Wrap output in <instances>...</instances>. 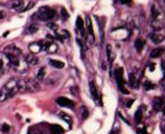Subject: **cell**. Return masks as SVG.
I'll use <instances>...</instances> for the list:
<instances>
[{
    "label": "cell",
    "instance_id": "6da1fadb",
    "mask_svg": "<svg viewBox=\"0 0 165 134\" xmlns=\"http://www.w3.org/2000/svg\"><path fill=\"white\" fill-rule=\"evenodd\" d=\"M20 92L19 90V79H11L5 84L0 90V102H4L11 99L15 95Z\"/></svg>",
    "mask_w": 165,
    "mask_h": 134
},
{
    "label": "cell",
    "instance_id": "7a4b0ae2",
    "mask_svg": "<svg viewBox=\"0 0 165 134\" xmlns=\"http://www.w3.org/2000/svg\"><path fill=\"white\" fill-rule=\"evenodd\" d=\"M152 14V20H150V26L153 27L154 31H160L164 27V21H163V15L155 6H152L150 9Z\"/></svg>",
    "mask_w": 165,
    "mask_h": 134
},
{
    "label": "cell",
    "instance_id": "3957f363",
    "mask_svg": "<svg viewBox=\"0 0 165 134\" xmlns=\"http://www.w3.org/2000/svg\"><path fill=\"white\" fill-rule=\"evenodd\" d=\"M40 89L37 80L33 79H19V90L26 92H35Z\"/></svg>",
    "mask_w": 165,
    "mask_h": 134
},
{
    "label": "cell",
    "instance_id": "277c9868",
    "mask_svg": "<svg viewBox=\"0 0 165 134\" xmlns=\"http://www.w3.org/2000/svg\"><path fill=\"white\" fill-rule=\"evenodd\" d=\"M55 15L57 12L54 9H51L49 6H42L33 15V17H38V20H41V21H51L55 17Z\"/></svg>",
    "mask_w": 165,
    "mask_h": 134
},
{
    "label": "cell",
    "instance_id": "5b68a950",
    "mask_svg": "<svg viewBox=\"0 0 165 134\" xmlns=\"http://www.w3.org/2000/svg\"><path fill=\"white\" fill-rule=\"evenodd\" d=\"M115 78H116L117 85H118V90H120L122 94L128 95V92L130 91L125 89V81H123V69L120 68V66L115 69Z\"/></svg>",
    "mask_w": 165,
    "mask_h": 134
},
{
    "label": "cell",
    "instance_id": "8992f818",
    "mask_svg": "<svg viewBox=\"0 0 165 134\" xmlns=\"http://www.w3.org/2000/svg\"><path fill=\"white\" fill-rule=\"evenodd\" d=\"M55 102L58 104L60 107H67V108H70V110H74V107H75V104H74V101H71L69 99H67V97H58V99L55 100Z\"/></svg>",
    "mask_w": 165,
    "mask_h": 134
},
{
    "label": "cell",
    "instance_id": "52a82bcc",
    "mask_svg": "<svg viewBox=\"0 0 165 134\" xmlns=\"http://www.w3.org/2000/svg\"><path fill=\"white\" fill-rule=\"evenodd\" d=\"M8 68H10V63L6 58V55L1 53L0 54V78L4 75V73L8 70Z\"/></svg>",
    "mask_w": 165,
    "mask_h": 134
},
{
    "label": "cell",
    "instance_id": "ba28073f",
    "mask_svg": "<svg viewBox=\"0 0 165 134\" xmlns=\"http://www.w3.org/2000/svg\"><path fill=\"white\" fill-rule=\"evenodd\" d=\"M5 55H22V52L21 49L15 47V46H6V47L4 48V52H3Z\"/></svg>",
    "mask_w": 165,
    "mask_h": 134
},
{
    "label": "cell",
    "instance_id": "9c48e42d",
    "mask_svg": "<svg viewBox=\"0 0 165 134\" xmlns=\"http://www.w3.org/2000/svg\"><path fill=\"white\" fill-rule=\"evenodd\" d=\"M42 49H44L47 53H55L57 49H58V47H57V44L53 43V42H44V41H42Z\"/></svg>",
    "mask_w": 165,
    "mask_h": 134
},
{
    "label": "cell",
    "instance_id": "30bf717a",
    "mask_svg": "<svg viewBox=\"0 0 165 134\" xmlns=\"http://www.w3.org/2000/svg\"><path fill=\"white\" fill-rule=\"evenodd\" d=\"M89 86H90V92H91V96H92V99H94V101H99L100 105L102 106V100H100V95H99V92H97L95 82L94 81H90L89 82Z\"/></svg>",
    "mask_w": 165,
    "mask_h": 134
},
{
    "label": "cell",
    "instance_id": "8fae6325",
    "mask_svg": "<svg viewBox=\"0 0 165 134\" xmlns=\"http://www.w3.org/2000/svg\"><path fill=\"white\" fill-rule=\"evenodd\" d=\"M86 30H87V36L91 43H94L95 41V35H94V30H92V25H91V19L87 16L86 17Z\"/></svg>",
    "mask_w": 165,
    "mask_h": 134
},
{
    "label": "cell",
    "instance_id": "7c38bea8",
    "mask_svg": "<svg viewBox=\"0 0 165 134\" xmlns=\"http://www.w3.org/2000/svg\"><path fill=\"white\" fill-rule=\"evenodd\" d=\"M10 8L21 12L24 9V0H11L10 1Z\"/></svg>",
    "mask_w": 165,
    "mask_h": 134
},
{
    "label": "cell",
    "instance_id": "4fadbf2b",
    "mask_svg": "<svg viewBox=\"0 0 165 134\" xmlns=\"http://www.w3.org/2000/svg\"><path fill=\"white\" fill-rule=\"evenodd\" d=\"M28 49L31 53H38L42 50V41L41 42H33L28 46Z\"/></svg>",
    "mask_w": 165,
    "mask_h": 134
},
{
    "label": "cell",
    "instance_id": "5bb4252c",
    "mask_svg": "<svg viewBox=\"0 0 165 134\" xmlns=\"http://www.w3.org/2000/svg\"><path fill=\"white\" fill-rule=\"evenodd\" d=\"M153 106H154V110L157 112L158 111H162L163 107H164V99L163 97H155L153 101Z\"/></svg>",
    "mask_w": 165,
    "mask_h": 134
},
{
    "label": "cell",
    "instance_id": "9a60e30c",
    "mask_svg": "<svg viewBox=\"0 0 165 134\" xmlns=\"http://www.w3.org/2000/svg\"><path fill=\"white\" fill-rule=\"evenodd\" d=\"M76 31L81 35V36H85V28H84V21H82V19L80 16L76 17Z\"/></svg>",
    "mask_w": 165,
    "mask_h": 134
},
{
    "label": "cell",
    "instance_id": "2e32d148",
    "mask_svg": "<svg viewBox=\"0 0 165 134\" xmlns=\"http://www.w3.org/2000/svg\"><path fill=\"white\" fill-rule=\"evenodd\" d=\"M149 38H150L152 42H153V43H155V44L162 43L163 41H164L163 35H159V33H155V32H153V33L149 35Z\"/></svg>",
    "mask_w": 165,
    "mask_h": 134
},
{
    "label": "cell",
    "instance_id": "e0dca14e",
    "mask_svg": "<svg viewBox=\"0 0 165 134\" xmlns=\"http://www.w3.org/2000/svg\"><path fill=\"white\" fill-rule=\"evenodd\" d=\"M25 60H26L27 65H36L38 63V58H36V57L33 54H28L25 57Z\"/></svg>",
    "mask_w": 165,
    "mask_h": 134
},
{
    "label": "cell",
    "instance_id": "ac0fdd59",
    "mask_svg": "<svg viewBox=\"0 0 165 134\" xmlns=\"http://www.w3.org/2000/svg\"><path fill=\"white\" fill-rule=\"evenodd\" d=\"M49 64L55 69H63L64 68V63L60 60H55V59H49Z\"/></svg>",
    "mask_w": 165,
    "mask_h": 134
},
{
    "label": "cell",
    "instance_id": "d6986e66",
    "mask_svg": "<svg viewBox=\"0 0 165 134\" xmlns=\"http://www.w3.org/2000/svg\"><path fill=\"white\" fill-rule=\"evenodd\" d=\"M164 52V49L162 47H158V48H154L152 50V53H150V58H159V57H162Z\"/></svg>",
    "mask_w": 165,
    "mask_h": 134
},
{
    "label": "cell",
    "instance_id": "ffe728a7",
    "mask_svg": "<svg viewBox=\"0 0 165 134\" xmlns=\"http://www.w3.org/2000/svg\"><path fill=\"white\" fill-rule=\"evenodd\" d=\"M49 131L52 132V134H62L64 131H63V128H62L60 126H57V124H52V126H49Z\"/></svg>",
    "mask_w": 165,
    "mask_h": 134
},
{
    "label": "cell",
    "instance_id": "44dd1931",
    "mask_svg": "<svg viewBox=\"0 0 165 134\" xmlns=\"http://www.w3.org/2000/svg\"><path fill=\"white\" fill-rule=\"evenodd\" d=\"M130 84L132 85V87H134V89H137L138 86V81H137V76L134 73H131L130 74Z\"/></svg>",
    "mask_w": 165,
    "mask_h": 134
},
{
    "label": "cell",
    "instance_id": "7402d4cb",
    "mask_svg": "<svg viewBox=\"0 0 165 134\" xmlns=\"http://www.w3.org/2000/svg\"><path fill=\"white\" fill-rule=\"evenodd\" d=\"M37 31H38V26H37V25H30V26H27V28L25 30V33L32 35V33H36Z\"/></svg>",
    "mask_w": 165,
    "mask_h": 134
},
{
    "label": "cell",
    "instance_id": "603a6c76",
    "mask_svg": "<svg viewBox=\"0 0 165 134\" xmlns=\"http://www.w3.org/2000/svg\"><path fill=\"white\" fill-rule=\"evenodd\" d=\"M143 47H144V41H142L141 38L136 39V42H134V48L137 49V52H141V50L143 49Z\"/></svg>",
    "mask_w": 165,
    "mask_h": 134
},
{
    "label": "cell",
    "instance_id": "cb8c5ba5",
    "mask_svg": "<svg viewBox=\"0 0 165 134\" xmlns=\"http://www.w3.org/2000/svg\"><path fill=\"white\" fill-rule=\"evenodd\" d=\"M44 74H46V69L43 68H40V70L37 71V75H36V80H43L44 79Z\"/></svg>",
    "mask_w": 165,
    "mask_h": 134
},
{
    "label": "cell",
    "instance_id": "d4e9b609",
    "mask_svg": "<svg viewBox=\"0 0 165 134\" xmlns=\"http://www.w3.org/2000/svg\"><path fill=\"white\" fill-rule=\"evenodd\" d=\"M142 117H143V115H142V107H141V108H138L137 112L134 113V121H136V123H141Z\"/></svg>",
    "mask_w": 165,
    "mask_h": 134
},
{
    "label": "cell",
    "instance_id": "484cf974",
    "mask_svg": "<svg viewBox=\"0 0 165 134\" xmlns=\"http://www.w3.org/2000/svg\"><path fill=\"white\" fill-rule=\"evenodd\" d=\"M62 119H64L68 124H71V118H70V116H68L67 113H64V112H59V115H58Z\"/></svg>",
    "mask_w": 165,
    "mask_h": 134
},
{
    "label": "cell",
    "instance_id": "4316f807",
    "mask_svg": "<svg viewBox=\"0 0 165 134\" xmlns=\"http://www.w3.org/2000/svg\"><path fill=\"white\" fill-rule=\"evenodd\" d=\"M106 53H107V59H109V63L112 64V61H113V54L111 52V46H107V47H106Z\"/></svg>",
    "mask_w": 165,
    "mask_h": 134
},
{
    "label": "cell",
    "instance_id": "83f0119b",
    "mask_svg": "<svg viewBox=\"0 0 165 134\" xmlns=\"http://www.w3.org/2000/svg\"><path fill=\"white\" fill-rule=\"evenodd\" d=\"M60 15H62V19H63V21H67V20H68V17H69V15H68V12H67V10H65L64 8L60 9Z\"/></svg>",
    "mask_w": 165,
    "mask_h": 134
},
{
    "label": "cell",
    "instance_id": "f1b7e54d",
    "mask_svg": "<svg viewBox=\"0 0 165 134\" xmlns=\"http://www.w3.org/2000/svg\"><path fill=\"white\" fill-rule=\"evenodd\" d=\"M154 87H155V85H154L153 82H150V81L144 82V89H146V90H150V89H154Z\"/></svg>",
    "mask_w": 165,
    "mask_h": 134
},
{
    "label": "cell",
    "instance_id": "f546056e",
    "mask_svg": "<svg viewBox=\"0 0 165 134\" xmlns=\"http://www.w3.org/2000/svg\"><path fill=\"white\" fill-rule=\"evenodd\" d=\"M0 129H1L4 133H9L10 132V126L6 124V123H3V124L0 126Z\"/></svg>",
    "mask_w": 165,
    "mask_h": 134
},
{
    "label": "cell",
    "instance_id": "4dcf8cb0",
    "mask_svg": "<svg viewBox=\"0 0 165 134\" xmlns=\"http://www.w3.org/2000/svg\"><path fill=\"white\" fill-rule=\"evenodd\" d=\"M87 117H89V111L85 106H82V119H86Z\"/></svg>",
    "mask_w": 165,
    "mask_h": 134
},
{
    "label": "cell",
    "instance_id": "1f68e13d",
    "mask_svg": "<svg viewBox=\"0 0 165 134\" xmlns=\"http://www.w3.org/2000/svg\"><path fill=\"white\" fill-rule=\"evenodd\" d=\"M160 66H162V70H163V74H164V78L163 79H165V61L164 60L160 61Z\"/></svg>",
    "mask_w": 165,
    "mask_h": 134
},
{
    "label": "cell",
    "instance_id": "d6a6232c",
    "mask_svg": "<svg viewBox=\"0 0 165 134\" xmlns=\"http://www.w3.org/2000/svg\"><path fill=\"white\" fill-rule=\"evenodd\" d=\"M33 5H35V3H30V4L27 5V6H26V8H25V9H22V11H21V12H24V11H27V10H30L31 8H32V6H33Z\"/></svg>",
    "mask_w": 165,
    "mask_h": 134
},
{
    "label": "cell",
    "instance_id": "836d02e7",
    "mask_svg": "<svg viewBox=\"0 0 165 134\" xmlns=\"http://www.w3.org/2000/svg\"><path fill=\"white\" fill-rule=\"evenodd\" d=\"M137 133L138 134H147V131H146V128H142V129H141V128H139V129H137Z\"/></svg>",
    "mask_w": 165,
    "mask_h": 134
},
{
    "label": "cell",
    "instance_id": "e575fe53",
    "mask_svg": "<svg viewBox=\"0 0 165 134\" xmlns=\"http://www.w3.org/2000/svg\"><path fill=\"white\" fill-rule=\"evenodd\" d=\"M48 27L53 31H57V25H54V23H48Z\"/></svg>",
    "mask_w": 165,
    "mask_h": 134
},
{
    "label": "cell",
    "instance_id": "d590c367",
    "mask_svg": "<svg viewBox=\"0 0 165 134\" xmlns=\"http://www.w3.org/2000/svg\"><path fill=\"white\" fill-rule=\"evenodd\" d=\"M133 101H134V100H130V101H128V102H127V105H126V107H127V108H130V107L132 106V104H133Z\"/></svg>",
    "mask_w": 165,
    "mask_h": 134
},
{
    "label": "cell",
    "instance_id": "8d00e7d4",
    "mask_svg": "<svg viewBox=\"0 0 165 134\" xmlns=\"http://www.w3.org/2000/svg\"><path fill=\"white\" fill-rule=\"evenodd\" d=\"M120 1H121L122 4H130V3H131V0H120Z\"/></svg>",
    "mask_w": 165,
    "mask_h": 134
},
{
    "label": "cell",
    "instance_id": "74e56055",
    "mask_svg": "<svg viewBox=\"0 0 165 134\" xmlns=\"http://www.w3.org/2000/svg\"><path fill=\"white\" fill-rule=\"evenodd\" d=\"M3 17H4V12L0 11V19H3Z\"/></svg>",
    "mask_w": 165,
    "mask_h": 134
},
{
    "label": "cell",
    "instance_id": "f35d334b",
    "mask_svg": "<svg viewBox=\"0 0 165 134\" xmlns=\"http://www.w3.org/2000/svg\"><path fill=\"white\" fill-rule=\"evenodd\" d=\"M110 134H117V131H113V132H111Z\"/></svg>",
    "mask_w": 165,
    "mask_h": 134
},
{
    "label": "cell",
    "instance_id": "ab89813d",
    "mask_svg": "<svg viewBox=\"0 0 165 134\" xmlns=\"http://www.w3.org/2000/svg\"><path fill=\"white\" fill-rule=\"evenodd\" d=\"M162 111H163V112L165 113V107H163V110H162Z\"/></svg>",
    "mask_w": 165,
    "mask_h": 134
},
{
    "label": "cell",
    "instance_id": "60d3db41",
    "mask_svg": "<svg viewBox=\"0 0 165 134\" xmlns=\"http://www.w3.org/2000/svg\"><path fill=\"white\" fill-rule=\"evenodd\" d=\"M163 132H164V133H165V126H164V128H163Z\"/></svg>",
    "mask_w": 165,
    "mask_h": 134
}]
</instances>
